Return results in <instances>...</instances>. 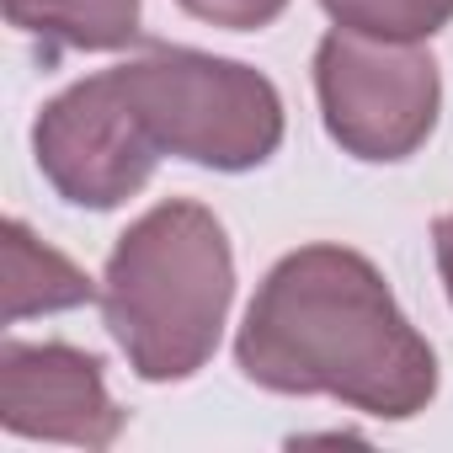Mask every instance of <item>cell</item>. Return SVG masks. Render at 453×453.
I'll return each instance as SVG.
<instances>
[{"mask_svg":"<svg viewBox=\"0 0 453 453\" xmlns=\"http://www.w3.org/2000/svg\"><path fill=\"white\" fill-rule=\"evenodd\" d=\"M315 102L342 155L395 165L432 139L442 75L421 43H384L331 27L315 49Z\"/></svg>","mask_w":453,"mask_h":453,"instance_id":"4","label":"cell"},{"mask_svg":"<svg viewBox=\"0 0 453 453\" xmlns=\"http://www.w3.org/2000/svg\"><path fill=\"white\" fill-rule=\"evenodd\" d=\"M235 304V251L213 208L165 197L118 235L102 267V320L144 384L192 379Z\"/></svg>","mask_w":453,"mask_h":453,"instance_id":"2","label":"cell"},{"mask_svg":"<svg viewBox=\"0 0 453 453\" xmlns=\"http://www.w3.org/2000/svg\"><path fill=\"white\" fill-rule=\"evenodd\" d=\"M176 6L224 33H262L288 12V0H176Z\"/></svg>","mask_w":453,"mask_h":453,"instance_id":"10","label":"cell"},{"mask_svg":"<svg viewBox=\"0 0 453 453\" xmlns=\"http://www.w3.org/2000/svg\"><path fill=\"white\" fill-rule=\"evenodd\" d=\"M6 22L49 49L118 54L139 43V0H6Z\"/></svg>","mask_w":453,"mask_h":453,"instance_id":"8","label":"cell"},{"mask_svg":"<svg viewBox=\"0 0 453 453\" xmlns=\"http://www.w3.org/2000/svg\"><path fill=\"white\" fill-rule=\"evenodd\" d=\"M33 160L70 208L107 213L150 187L160 150L134 112L118 70H102L43 102L33 123Z\"/></svg>","mask_w":453,"mask_h":453,"instance_id":"5","label":"cell"},{"mask_svg":"<svg viewBox=\"0 0 453 453\" xmlns=\"http://www.w3.org/2000/svg\"><path fill=\"white\" fill-rule=\"evenodd\" d=\"M432 251H437V273H442V288H448V304H453V213H442L432 224Z\"/></svg>","mask_w":453,"mask_h":453,"instance_id":"11","label":"cell"},{"mask_svg":"<svg viewBox=\"0 0 453 453\" xmlns=\"http://www.w3.org/2000/svg\"><path fill=\"white\" fill-rule=\"evenodd\" d=\"M118 81L144 118L155 150L203 171H257L278 155L288 128L278 86L241 59L160 43L118 65Z\"/></svg>","mask_w":453,"mask_h":453,"instance_id":"3","label":"cell"},{"mask_svg":"<svg viewBox=\"0 0 453 453\" xmlns=\"http://www.w3.org/2000/svg\"><path fill=\"white\" fill-rule=\"evenodd\" d=\"M235 363L257 389L326 395L379 421L437 400V352L395 304L384 273L352 246H299L262 278Z\"/></svg>","mask_w":453,"mask_h":453,"instance_id":"1","label":"cell"},{"mask_svg":"<svg viewBox=\"0 0 453 453\" xmlns=\"http://www.w3.org/2000/svg\"><path fill=\"white\" fill-rule=\"evenodd\" d=\"M320 12L363 38L384 43H426L453 22V0H320Z\"/></svg>","mask_w":453,"mask_h":453,"instance_id":"9","label":"cell"},{"mask_svg":"<svg viewBox=\"0 0 453 453\" xmlns=\"http://www.w3.org/2000/svg\"><path fill=\"white\" fill-rule=\"evenodd\" d=\"M102 299V288L49 241H38L22 219H6V326L27 315H59Z\"/></svg>","mask_w":453,"mask_h":453,"instance_id":"7","label":"cell"},{"mask_svg":"<svg viewBox=\"0 0 453 453\" xmlns=\"http://www.w3.org/2000/svg\"><path fill=\"white\" fill-rule=\"evenodd\" d=\"M0 426L27 442L112 448L128 411L107 395L102 357L70 342H0Z\"/></svg>","mask_w":453,"mask_h":453,"instance_id":"6","label":"cell"}]
</instances>
